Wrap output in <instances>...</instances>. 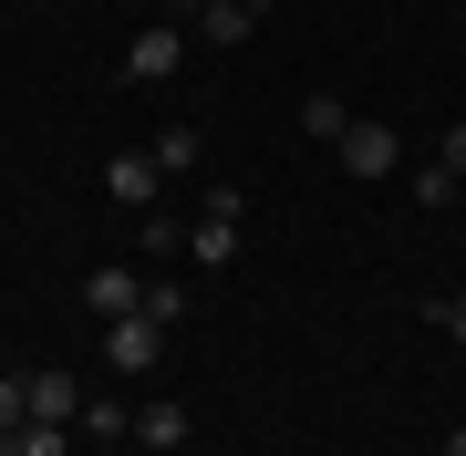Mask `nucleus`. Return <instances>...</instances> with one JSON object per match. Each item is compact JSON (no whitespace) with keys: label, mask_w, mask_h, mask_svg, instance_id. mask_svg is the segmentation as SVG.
Listing matches in <instances>:
<instances>
[{"label":"nucleus","mask_w":466,"mask_h":456,"mask_svg":"<svg viewBox=\"0 0 466 456\" xmlns=\"http://www.w3.org/2000/svg\"><path fill=\"white\" fill-rule=\"evenodd\" d=\"M104 363H115L125 384H146V373L167 363V321H146V311H125V321H104Z\"/></svg>","instance_id":"obj_1"},{"label":"nucleus","mask_w":466,"mask_h":456,"mask_svg":"<svg viewBox=\"0 0 466 456\" xmlns=\"http://www.w3.org/2000/svg\"><path fill=\"white\" fill-rule=\"evenodd\" d=\"M187 249H198V270H228L238 259V187H208L198 228H187Z\"/></svg>","instance_id":"obj_2"},{"label":"nucleus","mask_w":466,"mask_h":456,"mask_svg":"<svg viewBox=\"0 0 466 456\" xmlns=\"http://www.w3.org/2000/svg\"><path fill=\"white\" fill-rule=\"evenodd\" d=\"M115 73H125V84H177V73H187V32H177V21H156V32H135Z\"/></svg>","instance_id":"obj_3"},{"label":"nucleus","mask_w":466,"mask_h":456,"mask_svg":"<svg viewBox=\"0 0 466 456\" xmlns=\"http://www.w3.org/2000/svg\"><path fill=\"white\" fill-rule=\"evenodd\" d=\"M332 156H342V177H363V187H383V177L404 167V136H394V125H363V115H352V136H342Z\"/></svg>","instance_id":"obj_4"},{"label":"nucleus","mask_w":466,"mask_h":456,"mask_svg":"<svg viewBox=\"0 0 466 456\" xmlns=\"http://www.w3.org/2000/svg\"><path fill=\"white\" fill-rule=\"evenodd\" d=\"M21 394H32V425H84V384H73L63 363H52V373H21Z\"/></svg>","instance_id":"obj_5"},{"label":"nucleus","mask_w":466,"mask_h":456,"mask_svg":"<svg viewBox=\"0 0 466 456\" xmlns=\"http://www.w3.org/2000/svg\"><path fill=\"white\" fill-rule=\"evenodd\" d=\"M187 32H198L208 52H238V42H249V32H259V11H249V0H208V11H198V21H187Z\"/></svg>","instance_id":"obj_6"},{"label":"nucleus","mask_w":466,"mask_h":456,"mask_svg":"<svg viewBox=\"0 0 466 456\" xmlns=\"http://www.w3.org/2000/svg\"><path fill=\"white\" fill-rule=\"evenodd\" d=\"M104 187H115V198L135 208V218H146V208L167 198V167H156V156H115V167H104Z\"/></svg>","instance_id":"obj_7"},{"label":"nucleus","mask_w":466,"mask_h":456,"mask_svg":"<svg viewBox=\"0 0 466 456\" xmlns=\"http://www.w3.org/2000/svg\"><path fill=\"white\" fill-rule=\"evenodd\" d=\"M84 311H104V321H125V311H146V290H135V270H125V259H104V270L84 280Z\"/></svg>","instance_id":"obj_8"},{"label":"nucleus","mask_w":466,"mask_h":456,"mask_svg":"<svg viewBox=\"0 0 466 456\" xmlns=\"http://www.w3.org/2000/svg\"><path fill=\"white\" fill-rule=\"evenodd\" d=\"M300 136H311V146H342L352 136V104L342 94H300Z\"/></svg>","instance_id":"obj_9"},{"label":"nucleus","mask_w":466,"mask_h":456,"mask_svg":"<svg viewBox=\"0 0 466 456\" xmlns=\"http://www.w3.org/2000/svg\"><path fill=\"white\" fill-rule=\"evenodd\" d=\"M135 436H146V446H187V405H167V394L135 405Z\"/></svg>","instance_id":"obj_10"},{"label":"nucleus","mask_w":466,"mask_h":456,"mask_svg":"<svg viewBox=\"0 0 466 456\" xmlns=\"http://www.w3.org/2000/svg\"><path fill=\"white\" fill-rule=\"evenodd\" d=\"M135 249H146V259H167V249H187V228L167 218V208H146V218H135Z\"/></svg>","instance_id":"obj_11"},{"label":"nucleus","mask_w":466,"mask_h":456,"mask_svg":"<svg viewBox=\"0 0 466 456\" xmlns=\"http://www.w3.org/2000/svg\"><path fill=\"white\" fill-rule=\"evenodd\" d=\"M146 156H156V167H167V177H187V167H198V125H167V136H156Z\"/></svg>","instance_id":"obj_12"},{"label":"nucleus","mask_w":466,"mask_h":456,"mask_svg":"<svg viewBox=\"0 0 466 456\" xmlns=\"http://www.w3.org/2000/svg\"><path fill=\"white\" fill-rule=\"evenodd\" d=\"M146 321H167V332H177V321H187V290H177V280H146Z\"/></svg>","instance_id":"obj_13"},{"label":"nucleus","mask_w":466,"mask_h":456,"mask_svg":"<svg viewBox=\"0 0 466 456\" xmlns=\"http://www.w3.org/2000/svg\"><path fill=\"white\" fill-rule=\"evenodd\" d=\"M11 456H63V425H11Z\"/></svg>","instance_id":"obj_14"},{"label":"nucleus","mask_w":466,"mask_h":456,"mask_svg":"<svg viewBox=\"0 0 466 456\" xmlns=\"http://www.w3.org/2000/svg\"><path fill=\"white\" fill-rule=\"evenodd\" d=\"M415 208H456V177L446 167H415Z\"/></svg>","instance_id":"obj_15"},{"label":"nucleus","mask_w":466,"mask_h":456,"mask_svg":"<svg viewBox=\"0 0 466 456\" xmlns=\"http://www.w3.org/2000/svg\"><path fill=\"white\" fill-rule=\"evenodd\" d=\"M11 425H32V394H21V373H0V436Z\"/></svg>","instance_id":"obj_16"},{"label":"nucleus","mask_w":466,"mask_h":456,"mask_svg":"<svg viewBox=\"0 0 466 456\" xmlns=\"http://www.w3.org/2000/svg\"><path fill=\"white\" fill-rule=\"evenodd\" d=\"M435 167H446V177L466 187V125H446V136H435Z\"/></svg>","instance_id":"obj_17"},{"label":"nucleus","mask_w":466,"mask_h":456,"mask_svg":"<svg viewBox=\"0 0 466 456\" xmlns=\"http://www.w3.org/2000/svg\"><path fill=\"white\" fill-rule=\"evenodd\" d=\"M435 332H446V342H466V290H456V301H435Z\"/></svg>","instance_id":"obj_18"},{"label":"nucleus","mask_w":466,"mask_h":456,"mask_svg":"<svg viewBox=\"0 0 466 456\" xmlns=\"http://www.w3.org/2000/svg\"><path fill=\"white\" fill-rule=\"evenodd\" d=\"M156 11H167V21H177V32H187V21H198V11H208V0H156Z\"/></svg>","instance_id":"obj_19"},{"label":"nucleus","mask_w":466,"mask_h":456,"mask_svg":"<svg viewBox=\"0 0 466 456\" xmlns=\"http://www.w3.org/2000/svg\"><path fill=\"white\" fill-rule=\"evenodd\" d=\"M446 456H466V425H456V436H446Z\"/></svg>","instance_id":"obj_20"},{"label":"nucleus","mask_w":466,"mask_h":456,"mask_svg":"<svg viewBox=\"0 0 466 456\" xmlns=\"http://www.w3.org/2000/svg\"><path fill=\"white\" fill-rule=\"evenodd\" d=\"M249 11H280V0H249Z\"/></svg>","instance_id":"obj_21"}]
</instances>
